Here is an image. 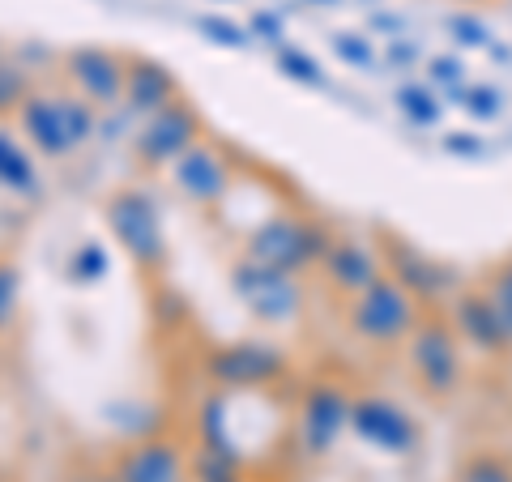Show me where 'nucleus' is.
<instances>
[{
	"instance_id": "20",
	"label": "nucleus",
	"mask_w": 512,
	"mask_h": 482,
	"mask_svg": "<svg viewBox=\"0 0 512 482\" xmlns=\"http://www.w3.org/2000/svg\"><path fill=\"white\" fill-rule=\"evenodd\" d=\"M18 303H22V269L13 256H0V329L13 325Z\"/></svg>"
},
{
	"instance_id": "24",
	"label": "nucleus",
	"mask_w": 512,
	"mask_h": 482,
	"mask_svg": "<svg viewBox=\"0 0 512 482\" xmlns=\"http://www.w3.org/2000/svg\"><path fill=\"white\" fill-rule=\"evenodd\" d=\"M282 69H286V73H295V77H303V82H316L312 60H303L299 52H282Z\"/></svg>"
},
{
	"instance_id": "22",
	"label": "nucleus",
	"mask_w": 512,
	"mask_h": 482,
	"mask_svg": "<svg viewBox=\"0 0 512 482\" xmlns=\"http://www.w3.org/2000/svg\"><path fill=\"white\" fill-rule=\"evenodd\" d=\"M107 269V252L99 248V244H86V248H77V256H73V278H99V273Z\"/></svg>"
},
{
	"instance_id": "10",
	"label": "nucleus",
	"mask_w": 512,
	"mask_h": 482,
	"mask_svg": "<svg viewBox=\"0 0 512 482\" xmlns=\"http://www.w3.org/2000/svg\"><path fill=\"white\" fill-rule=\"evenodd\" d=\"M235 291L244 295V303L261 320H291L295 308H299V295H295L291 273L265 269V265H256L252 256L235 265Z\"/></svg>"
},
{
	"instance_id": "1",
	"label": "nucleus",
	"mask_w": 512,
	"mask_h": 482,
	"mask_svg": "<svg viewBox=\"0 0 512 482\" xmlns=\"http://www.w3.org/2000/svg\"><path fill=\"white\" fill-rule=\"evenodd\" d=\"M18 124L39 154L69 158L94 133V103H86L77 90H35L18 111Z\"/></svg>"
},
{
	"instance_id": "5",
	"label": "nucleus",
	"mask_w": 512,
	"mask_h": 482,
	"mask_svg": "<svg viewBox=\"0 0 512 482\" xmlns=\"http://www.w3.org/2000/svg\"><path fill=\"white\" fill-rule=\"evenodd\" d=\"M201 137H205L201 111L192 107L188 99H175L167 107H158L154 116H146V124H141V133L133 141V150H137V158L146 167H171L175 158L197 146Z\"/></svg>"
},
{
	"instance_id": "19",
	"label": "nucleus",
	"mask_w": 512,
	"mask_h": 482,
	"mask_svg": "<svg viewBox=\"0 0 512 482\" xmlns=\"http://www.w3.org/2000/svg\"><path fill=\"white\" fill-rule=\"evenodd\" d=\"M0 184L5 188H35V167H30L26 150L9 133H0Z\"/></svg>"
},
{
	"instance_id": "4",
	"label": "nucleus",
	"mask_w": 512,
	"mask_h": 482,
	"mask_svg": "<svg viewBox=\"0 0 512 482\" xmlns=\"http://www.w3.org/2000/svg\"><path fill=\"white\" fill-rule=\"evenodd\" d=\"M410 342V372L427 397H453L461 384V342L444 316H423Z\"/></svg>"
},
{
	"instance_id": "23",
	"label": "nucleus",
	"mask_w": 512,
	"mask_h": 482,
	"mask_svg": "<svg viewBox=\"0 0 512 482\" xmlns=\"http://www.w3.org/2000/svg\"><path fill=\"white\" fill-rule=\"evenodd\" d=\"M201 30H210V39L227 43V47H244V35H239L231 22H222V18H201Z\"/></svg>"
},
{
	"instance_id": "25",
	"label": "nucleus",
	"mask_w": 512,
	"mask_h": 482,
	"mask_svg": "<svg viewBox=\"0 0 512 482\" xmlns=\"http://www.w3.org/2000/svg\"><path fill=\"white\" fill-rule=\"evenodd\" d=\"M256 482H274V478H256Z\"/></svg>"
},
{
	"instance_id": "21",
	"label": "nucleus",
	"mask_w": 512,
	"mask_h": 482,
	"mask_svg": "<svg viewBox=\"0 0 512 482\" xmlns=\"http://www.w3.org/2000/svg\"><path fill=\"white\" fill-rule=\"evenodd\" d=\"M487 295H491V303H495V312H500V320L508 325V333H512V261L495 273L491 278V286H487Z\"/></svg>"
},
{
	"instance_id": "16",
	"label": "nucleus",
	"mask_w": 512,
	"mask_h": 482,
	"mask_svg": "<svg viewBox=\"0 0 512 482\" xmlns=\"http://www.w3.org/2000/svg\"><path fill=\"white\" fill-rule=\"evenodd\" d=\"M457 333L466 337V342H474L478 350H508L512 346V333L500 320V312H495L487 291L457 299Z\"/></svg>"
},
{
	"instance_id": "12",
	"label": "nucleus",
	"mask_w": 512,
	"mask_h": 482,
	"mask_svg": "<svg viewBox=\"0 0 512 482\" xmlns=\"http://www.w3.org/2000/svg\"><path fill=\"white\" fill-rule=\"evenodd\" d=\"M180 99V82L167 64H158L150 56H128V77H124V107L154 116L158 107H167Z\"/></svg>"
},
{
	"instance_id": "3",
	"label": "nucleus",
	"mask_w": 512,
	"mask_h": 482,
	"mask_svg": "<svg viewBox=\"0 0 512 482\" xmlns=\"http://www.w3.org/2000/svg\"><path fill=\"white\" fill-rule=\"evenodd\" d=\"M107 227L120 239V248L128 252V261L146 273H158L167 265V239L163 222H158L154 201L141 188H120L107 197Z\"/></svg>"
},
{
	"instance_id": "6",
	"label": "nucleus",
	"mask_w": 512,
	"mask_h": 482,
	"mask_svg": "<svg viewBox=\"0 0 512 482\" xmlns=\"http://www.w3.org/2000/svg\"><path fill=\"white\" fill-rule=\"evenodd\" d=\"M333 239H320L316 227L299 218H269L265 227H256L248 239V256L265 269H278V273H295L303 265H312L316 256H325V248Z\"/></svg>"
},
{
	"instance_id": "13",
	"label": "nucleus",
	"mask_w": 512,
	"mask_h": 482,
	"mask_svg": "<svg viewBox=\"0 0 512 482\" xmlns=\"http://www.w3.org/2000/svg\"><path fill=\"white\" fill-rule=\"evenodd\" d=\"M350 423H355V431L363 440H372L376 448H389V453H402V448H410V440H414V423L380 397L350 401Z\"/></svg>"
},
{
	"instance_id": "17",
	"label": "nucleus",
	"mask_w": 512,
	"mask_h": 482,
	"mask_svg": "<svg viewBox=\"0 0 512 482\" xmlns=\"http://www.w3.org/2000/svg\"><path fill=\"white\" fill-rule=\"evenodd\" d=\"M453 482H512V461L504 453H491V448H478L457 465Z\"/></svg>"
},
{
	"instance_id": "9",
	"label": "nucleus",
	"mask_w": 512,
	"mask_h": 482,
	"mask_svg": "<svg viewBox=\"0 0 512 482\" xmlns=\"http://www.w3.org/2000/svg\"><path fill=\"white\" fill-rule=\"evenodd\" d=\"M171 184L192 205H218L222 197H227V188H231V167H227V158H222L210 141L201 137L197 146L184 150L171 163Z\"/></svg>"
},
{
	"instance_id": "2",
	"label": "nucleus",
	"mask_w": 512,
	"mask_h": 482,
	"mask_svg": "<svg viewBox=\"0 0 512 482\" xmlns=\"http://www.w3.org/2000/svg\"><path fill=\"white\" fill-rule=\"evenodd\" d=\"M419 320H423V312H419V299H414V291H410V286H402L397 278H384V273L372 286H367V291H359L355 299H350V308H346L350 333L363 337L367 346H397V342H406Z\"/></svg>"
},
{
	"instance_id": "8",
	"label": "nucleus",
	"mask_w": 512,
	"mask_h": 482,
	"mask_svg": "<svg viewBox=\"0 0 512 482\" xmlns=\"http://www.w3.org/2000/svg\"><path fill=\"white\" fill-rule=\"evenodd\" d=\"M111 470H116L120 482H188L192 461L171 436H146L128 444Z\"/></svg>"
},
{
	"instance_id": "18",
	"label": "nucleus",
	"mask_w": 512,
	"mask_h": 482,
	"mask_svg": "<svg viewBox=\"0 0 512 482\" xmlns=\"http://www.w3.org/2000/svg\"><path fill=\"white\" fill-rule=\"evenodd\" d=\"M30 94H35V86H30L26 69L0 56V120H5V116H18Z\"/></svg>"
},
{
	"instance_id": "11",
	"label": "nucleus",
	"mask_w": 512,
	"mask_h": 482,
	"mask_svg": "<svg viewBox=\"0 0 512 482\" xmlns=\"http://www.w3.org/2000/svg\"><path fill=\"white\" fill-rule=\"evenodd\" d=\"M210 376L227 389H256L282 376V355L261 342H231L210 355Z\"/></svg>"
},
{
	"instance_id": "14",
	"label": "nucleus",
	"mask_w": 512,
	"mask_h": 482,
	"mask_svg": "<svg viewBox=\"0 0 512 482\" xmlns=\"http://www.w3.org/2000/svg\"><path fill=\"white\" fill-rule=\"evenodd\" d=\"M346 419H350V401L342 397V389L316 384L308 401H303V440H308L312 453H329Z\"/></svg>"
},
{
	"instance_id": "15",
	"label": "nucleus",
	"mask_w": 512,
	"mask_h": 482,
	"mask_svg": "<svg viewBox=\"0 0 512 482\" xmlns=\"http://www.w3.org/2000/svg\"><path fill=\"white\" fill-rule=\"evenodd\" d=\"M325 278L333 291H342L346 299H355L359 291H367L376 278H380V265H376V256L359 248L355 239H333V244L325 248Z\"/></svg>"
},
{
	"instance_id": "7",
	"label": "nucleus",
	"mask_w": 512,
	"mask_h": 482,
	"mask_svg": "<svg viewBox=\"0 0 512 482\" xmlns=\"http://www.w3.org/2000/svg\"><path fill=\"white\" fill-rule=\"evenodd\" d=\"M64 77L69 86L94 107H116L124 103V77H128V56L111 52V47H73L64 56Z\"/></svg>"
}]
</instances>
